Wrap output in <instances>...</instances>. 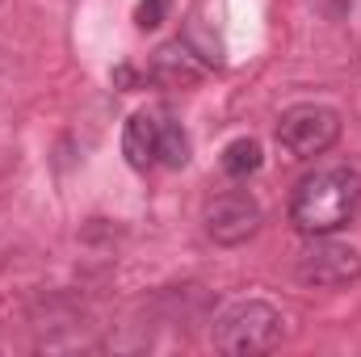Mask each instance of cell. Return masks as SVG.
Listing matches in <instances>:
<instances>
[{
    "label": "cell",
    "instance_id": "277c9868",
    "mask_svg": "<svg viewBox=\"0 0 361 357\" xmlns=\"http://www.w3.org/2000/svg\"><path fill=\"white\" fill-rule=\"evenodd\" d=\"M298 277L307 286H349L353 277H361V253L315 236V244L298 257Z\"/></svg>",
    "mask_w": 361,
    "mask_h": 357
},
{
    "label": "cell",
    "instance_id": "3957f363",
    "mask_svg": "<svg viewBox=\"0 0 361 357\" xmlns=\"http://www.w3.org/2000/svg\"><path fill=\"white\" fill-rule=\"evenodd\" d=\"M341 139V118L328 105H294L277 122V143L294 160H315Z\"/></svg>",
    "mask_w": 361,
    "mask_h": 357
},
{
    "label": "cell",
    "instance_id": "30bf717a",
    "mask_svg": "<svg viewBox=\"0 0 361 357\" xmlns=\"http://www.w3.org/2000/svg\"><path fill=\"white\" fill-rule=\"evenodd\" d=\"M169 8H173V0H139V8H135L139 30H156V25L169 17Z\"/></svg>",
    "mask_w": 361,
    "mask_h": 357
},
{
    "label": "cell",
    "instance_id": "5b68a950",
    "mask_svg": "<svg viewBox=\"0 0 361 357\" xmlns=\"http://www.w3.org/2000/svg\"><path fill=\"white\" fill-rule=\"evenodd\" d=\"M257 227H261V206L244 189L214 198L210 210H206V231H210L214 244H227V248L231 244H244V240L257 236Z\"/></svg>",
    "mask_w": 361,
    "mask_h": 357
},
{
    "label": "cell",
    "instance_id": "9c48e42d",
    "mask_svg": "<svg viewBox=\"0 0 361 357\" xmlns=\"http://www.w3.org/2000/svg\"><path fill=\"white\" fill-rule=\"evenodd\" d=\"M156 160L169 164V169H180V164L189 160V135L180 131V122H173L169 114H164V122H160V152H156Z\"/></svg>",
    "mask_w": 361,
    "mask_h": 357
},
{
    "label": "cell",
    "instance_id": "ba28073f",
    "mask_svg": "<svg viewBox=\"0 0 361 357\" xmlns=\"http://www.w3.org/2000/svg\"><path fill=\"white\" fill-rule=\"evenodd\" d=\"M261 143L257 139H231L227 147H223V173L235 181H244L248 173H257L261 169Z\"/></svg>",
    "mask_w": 361,
    "mask_h": 357
},
{
    "label": "cell",
    "instance_id": "52a82bcc",
    "mask_svg": "<svg viewBox=\"0 0 361 357\" xmlns=\"http://www.w3.org/2000/svg\"><path fill=\"white\" fill-rule=\"evenodd\" d=\"M160 122H164L160 109H139V114H130V122H126V131H122V156H126L130 169L156 164V152H160Z\"/></svg>",
    "mask_w": 361,
    "mask_h": 357
},
{
    "label": "cell",
    "instance_id": "8992f818",
    "mask_svg": "<svg viewBox=\"0 0 361 357\" xmlns=\"http://www.w3.org/2000/svg\"><path fill=\"white\" fill-rule=\"evenodd\" d=\"M206 76V63L189 51V42H164L152 59V80L156 85H169V89H189Z\"/></svg>",
    "mask_w": 361,
    "mask_h": 357
},
{
    "label": "cell",
    "instance_id": "8fae6325",
    "mask_svg": "<svg viewBox=\"0 0 361 357\" xmlns=\"http://www.w3.org/2000/svg\"><path fill=\"white\" fill-rule=\"evenodd\" d=\"M114 80H118V85H122V89H130V85H135V80H139V76H135V72H130V68H118V72H114Z\"/></svg>",
    "mask_w": 361,
    "mask_h": 357
},
{
    "label": "cell",
    "instance_id": "6da1fadb",
    "mask_svg": "<svg viewBox=\"0 0 361 357\" xmlns=\"http://www.w3.org/2000/svg\"><path fill=\"white\" fill-rule=\"evenodd\" d=\"M361 202V177L353 169H319L298 181L290 198V223L302 236H332L341 231Z\"/></svg>",
    "mask_w": 361,
    "mask_h": 357
},
{
    "label": "cell",
    "instance_id": "7a4b0ae2",
    "mask_svg": "<svg viewBox=\"0 0 361 357\" xmlns=\"http://www.w3.org/2000/svg\"><path fill=\"white\" fill-rule=\"evenodd\" d=\"M214 345L223 353H269L281 345V315L269 303H235L219 324H214Z\"/></svg>",
    "mask_w": 361,
    "mask_h": 357
}]
</instances>
